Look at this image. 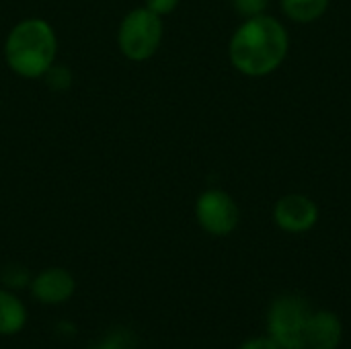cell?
I'll return each instance as SVG.
<instances>
[{
	"mask_svg": "<svg viewBox=\"0 0 351 349\" xmlns=\"http://www.w3.org/2000/svg\"><path fill=\"white\" fill-rule=\"evenodd\" d=\"M331 0H280L282 12L288 21L298 25H311L325 16Z\"/></svg>",
	"mask_w": 351,
	"mask_h": 349,
	"instance_id": "30bf717a",
	"label": "cell"
},
{
	"mask_svg": "<svg viewBox=\"0 0 351 349\" xmlns=\"http://www.w3.org/2000/svg\"><path fill=\"white\" fill-rule=\"evenodd\" d=\"M88 349H105V346L101 344V346H95V348H88Z\"/></svg>",
	"mask_w": 351,
	"mask_h": 349,
	"instance_id": "e0dca14e",
	"label": "cell"
},
{
	"mask_svg": "<svg viewBox=\"0 0 351 349\" xmlns=\"http://www.w3.org/2000/svg\"><path fill=\"white\" fill-rule=\"evenodd\" d=\"M239 349H280L278 344L269 337V335H263V337H253V339H247L245 344H241Z\"/></svg>",
	"mask_w": 351,
	"mask_h": 349,
	"instance_id": "2e32d148",
	"label": "cell"
},
{
	"mask_svg": "<svg viewBox=\"0 0 351 349\" xmlns=\"http://www.w3.org/2000/svg\"><path fill=\"white\" fill-rule=\"evenodd\" d=\"M179 2H181V0H144V6H146L148 10H152L154 14H158V16L165 19L167 14H171V12L177 10Z\"/></svg>",
	"mask_w": 351,
	"mask_h": 349,
	"instance_id": "9a60e30c",
	"label": "cell"
},
{
	"mask_svg": "<svg viewBox=\"0 0 351 349\" xmlns=\"http://www.w3.org/2000/svg\"><path fill=\"white\" fill-rule=\"evenodd\" d=\"M29 288L37 302L56 306V304H62L72 298V294L76 290V282L68 269L47 267L31 280Z\"/></svg>",
	"mask_w": 351,
	"mask_h": 349,
	"instance_id": "52a82bcc",
	"label": "cell"
},
{
	"mask_svg": "<svg viewBox=\"0 0 351 349\" xmlns=\"http://www.w3.org/2000/svg\"><path fill=\"white\" fill-rule=\"evenodd\" d=\"M162 37V16L154 14L146 6H138L121 19L117 29V47L123 58L132 62H146L160 49Z\"/></svg>",
	"mask_w": 351,
	"mask_h": 349,
	"instance_id": "3957f363",
	"label": "cell"
},
{
	"mask_svg": "<svg viewBox=\"0 0 351 349\" xmlns=\"http://www.w3.org/2000/svg\"><path fill=\"white\" fill-rule=\"evenodd\" d=\"M27 323V309L16 294L0 290V335H16Z\"/></svg>",
	"mask_w": 351,
	"mask_h": 349,
	"instance_id": "9c48e42d",
	"label": "cell"
},
{
	"mask_svg": "<svg viewBox=\"0 0 351 349\" xmlns=\"http://www.w3.org/2000/svg\"><path fill=\"white\" fill-rule=\"evenodd\" d=\"M195 220L210 237H228L241 222V210L228 191L212 187L195 200Z\"/></svg>",
	"mask_w": 351,
	"mask_h": 349,
	"instance_id": "5b68a950",
	"label": "cell"
},
{
	"mask_svg": "<svg viewBox=\"0 0 351 349\" xmlns=\"http://www.w3.org/2000/svg\"><path fill=\"white\" fill-rule=\"evenodd\" d=\"M343 339L341 319L331 311H313L306 325V349H337Z\"/></svg>",
	"mask_w": 351,
	"mask_h": 349,
	"instance_id": "ba28073f",
	"label": "cell"
},
{
	"mask_svg": "<svg viewBox=\"0 0 351 349\" xmlns=\"http://www.w3.org/2000/svg\"><path fill=\"white\" fill-rule=\"evenodd\" d=\"M321 218L317 202L304 193L282 195L274 206V222L280 230L288 234L311 232Z\"/></svg>",
	"mask_w": 351,
	"mask_h": 349,
	"instance_id": "8992f818",
	"label": "cell"
},
{
	"mask_svg": "<svg viewBox=\"0 0 351 349\" xmlns=\"http://www.w3.org/2000/svg\"><path fill=\"white\" fill-rule=\"evenodd\" d=\"M58 35L56 29L39 16L21 19L4 39L6 66L21 78L35 80L56 64Z\"/></svg>",
	"mask_w": 351,
	"mask_h": 349,
	"instance_id": "7a4b0ae2",
	"label": "cell"
},
{
	"mask_svg": "<svg viewBox=\"0 0 351 349\" xmlns=\"http://www.w3.org/2000/svg\"><path fill=\"white\" fill-rule=\"evenodd\" d=\"M103 346L105 349H136V339L132 337V333L117 329L103 341Z\"/></svg>",
	"mask_w": 351,
	"mask_h": 349,
	"instance_id": "5bb4252c",
	"label": "cell"
},
{
	"mask_svg": "<svg viewBox=\"0 0 351 349\" xmlns=\"http://www.w3.org/2000/svg\"><path fill=\"white\" fill-rule=\"evenodd\" d=\"M232 8L243 16V19H251V16H259L265 14L269 0H230Z\"/></svg>",
	"mask_w": 351,
	"mask_h": 349,
	"instance_id": "4fadbf2b",
	"label": "cell"
},
{
	"mask_svg": "<svg viewBox=\"0 0 351 349\" xmlns=\"http://www.w3.org/2000/svg\"><path fill=\"white\" fill-rule=\"evenodd\" d=\"M0 278H2V282H4V286L10 288V290L25 288V286L31 284V278H29L27 267H23V265H19V263L6 265V267L2 269V276H0Z\"/></svg>",
	"mask_w": 351,
	"mask_h": 349,
	"instance_id": "7c38bea8",
	"label": "cell"
},
{
	"mask_svg": "<svg viewBox=\"0 0 351 349\" xmlns=\"http://www.w3.org/2000/svg\"><path fill=\"white\" fill-rule=\"evenodd\" d=\"M43 80H45V84L51 88V91H68L70 86H72V72H70V68L68 66H58V64H53L45 74H43Z\"/></svg>",
	"mask_w": 351,
	"mask_h": 349,
	"instance_id": "8fae6325",
	"label": "cell"
},
{
	"mask_svg": "<svg viewBox=\"0 0 351 349\" xmlns=\"http://www.w3.org/2000/svg\"><path fill=\"white\" fill-rule=\"evenodd\" d=\"M288 51L290 35L286 25L267 12L245 19L234 29L228 43L232 68L249 78H265L274 74L286 62Z\"/></svg>",
	"mask_w": 351,
	"mask_h": 349,
	"instance_id": "6da1fadb",
	"label": "cell"
},
{
	"mask_svg": "<svg viewBox=\"0 0 351 349\" xmlns=\"http://www.w3.org/2000/svg\"><path fill=\"white\" fill-rule=\"evenodd\" d=\"M311 304L298 294L278 296L267 311V335L280 349H306Z\"/></svg>",
	"mask_w": 351,
	"mask_h": 349,
	"instance_id": "277c9868",
	"label": "cell"
}]
</instances>
